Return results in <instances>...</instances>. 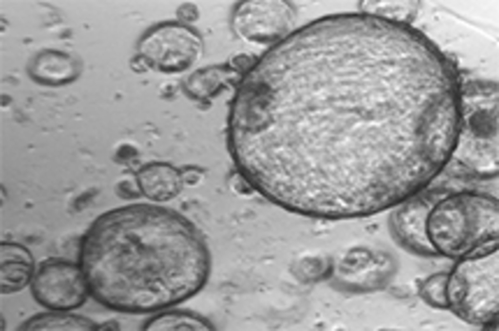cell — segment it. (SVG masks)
I'll list each match as a JSON object with an SVG mask.
<instances>
[{
  "mask_svg": "<svg viewBox=\"0 0 499 331\" xmlns=\"http://www.w3.org/2000/svg\"><path fill=\"white\" fill-rule=\"evenodd\" d=\"M32 296L50 311H71L82 307L90 296L78 262L50 257L37 265L29 285Z\"/></svg>",
  "mask_w": 499,
  "mask_h": 331,
  "instance_id": "7a4b0ae2",
  "label": "cell"
},
{
  "mask_svg": "<svg viewBox=\"0 0 499 331\" xmlns=\"http://www.w3.org/2000/svg\"><path fill=\"white\" fill-rule=\"evenodd\" d=\"M499 203L494 193L477 188L448 192L433 205L428 239L437 253L481 256L498 245Z\"/></svg>",
  "mask_w": 499,
  "mask_h": 331,
  "instance_id": "6da1fadb",
  "label": "cell"
},
{
  "mask_svg": "<svg viewBox=\"0 0 499 331\" xmlns=\"http://www.w3.org/2000/svg\"><path fill=\"white\" fill-rule=\"evenodd\" d=\"M142 192L149 198L165 201L174 197L182 186L181 177L174 168L164 164H153L144 167L137 177Z\"/></svg>",
  "mask_w": 499,
  "mask_h": 331,
  "instance_id": "ba28073f",
  "label": "cell"
},
{
  "mask_svg": "<svg viewBox=\"0 0 499 331\" xmlns=\"http://www.w3.org/2000/svg\"><path fill=\"white\" fill-rule=\"evenodd\" d=\"M139 49L148 66L167 72L181 71L192 66L201 52V43L192 32L171 24L150 32L141 41Z\"/></svg>",
  "mask_w": 499,
  "mask_h": 331,
  "instance_id": "277c9868",
  "label": "cell"
},
{
  "mask_svg": "<svg viewBox=\"0 0 499 331\" xmlns=\"http://www.w3.org/2000/svg\"><path fill=\"white\" fill-rule=\"evenodd\" d=\"M235 25L244 38L252 42L275 40L287 33L291 24V16L282 2H250L237 11Z\"/></svg>",
  "mask_w": 499,
  "mask_h": 331,
  "instance_id": "8992f818",
  "label": "cell"
},
{
  "mask_svg": "<svg viewBox=\"0 0 499 331\" xmlns=\"http://www.w3.org/2000/svg\"><path fill=\"white\" fill-rule=\"evenodd\" d=\"M36 265L30 251L16 243L3 242L0 246V294H12L29 286Z\"/></svg>",
  "mask_w": 499,
  "mask_h": 331,
  "instance_id": "52a82bcc",
  "label": "cell"
},
{
  "mask_svg": "<svg viewBox=\"0 0 499 331\" xmlns=\"http://www.w3.org/2000/svg\"><path fill=\"white\" fill-rule=\"evenodd\" d=\"M99 324L71 311H50L36 313L16 328L22 331H99Z\"/></svg>",
  "mask_w": 499,
  "mask_h": 331,
  "instance_id": "9c48e42d",
  "label": "cell"
},
{
  "mask_svg": "<svg viewBox=\"0 0 499 331\" xmlns=\"http://www.w3.org/2000/svg\"><path fill=\"white\" fill-rule=\"evenodd\" d=\"M446 194L442 188L429 185L392 207L388 224L394 239L409 250L435 254L427 236V220L434 203Z\"/></svg>",
  "mask_w": 499,
  "mask_h": 331,
  "instance_id": "5b68a950",
  "label": "cell"
},
{
  "mask_svg": "<svg viewBox=\"0 0 499 331\" xmlns=\"http://www.w3.org/2000/svg\"><path fill=\"white\" fill-rule=\"evenodd\" d=\"M393 262L392 256L385 250L366 246L352 247L333 268V285L339 290L354 293L378 290L390 278Z\"/></svg>",
  "mask_w": 499,
  "mask_h": 331,
  "instance_id": "3957f363",
  "label": "cell"
}]
</instances>
